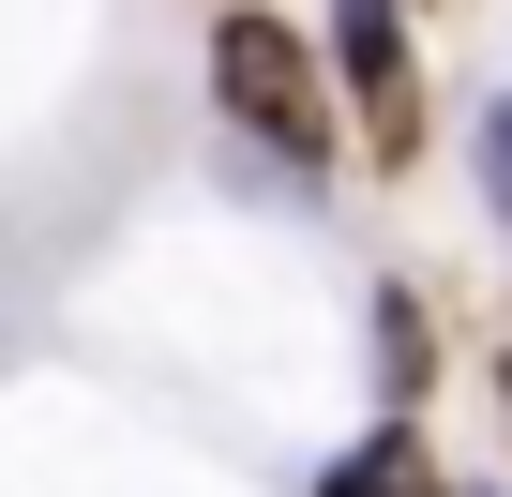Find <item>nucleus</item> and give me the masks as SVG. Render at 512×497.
Returning <instances> with one entry per match:
<instances>
[{"instance_id":"f257e3e1","label":"nucleus","mask_w":512,"mask_h":497,"mask_svg":"<svg viewBox=\"0 0 512 497\" xmlns=\"http://www.w3.org/2000/svg\"><path fill=\"white\" fill-rule=\"evenodd\" d=\"M211 106L241 151H272L287 181H332L347 151V106H332V61L302 16H272V0H211Z\"/></svg>"},{"instance_id":"7ed1b4c3","label":"nucleus","mask_w":512,"mask_h":497,"mask_svg":"<svg viewBox=\"0 0 512 497\" xmlns=\"http://www.w3.org/2000/svg\"><path fill=\"white\" fill-rule=\"evenodd\" d=\"M362 347H377V422H422L437 407V317H422V287H362Z\"/></svg>"},{"instance_id":"20e7f679","label":"nucleus","mask_w":512,"mask_h":497,"mask_svg":"<svg viewBox=\"0 0 512 497\" xmlns=\"http://www.w3.org/2000/svg\"><path fill=\"white\" fill-rule=\"evenodd\" d=\"M302 497H467V482L437 467V437H422V422H362V437H347Z\"/></svg>"},{"instance_id":"423d86ee","label":"nucleus","mask_w":512,"mask_h":497,"mask_svg":"<svg viewBox=\"0 0 512 497\" xmlns=\"http://www.w3.org/2000/svg\"><path fill=\"white\" fill-rule=\"evenodd\" d=\"M407 16H422V0H407Z\"/></svg>"},{"instance_id":"f03ea898","label":"nucleus","mask_w":512,"mask_h":497,"mask_svg":"<svg viewBox=\"0 0 512 497\" xmlns=\"http://www.w3.org/2000/svg\"><path fill=\"white\" fill-rule=\"evenodd\" d=\"M317 61L362 106V166L407 181L422 166V46H407V0H332V16H317Z\"/></svg>"},{"instance_id":"0eeeda50","label":"nucleus","mask_w":512,"mask_h":497,"mask_svg":"<svg viewBox=\"0 0 512 497\" xmlns=\"http://www.w3.org/2000/svg\"><path fill=\"white\" fill-rule=\"evenodd\" d=\"M467 497H482V482H467Z\"/></svg>"},{"instance_id":"39448f33","label":"nucleus","mask_w":512,"mask_h":497,"mask_svg":"<svg viewBox=\"0 0 512 497\" xmlns=\"http://www.w3.org/2000/svg\"><path fill=\"white\" fill-rule=\"evenodd\" d=\"M467 181H482V211H497V241H512V91L467 106Z\"/></svg>"}]
</instances>
